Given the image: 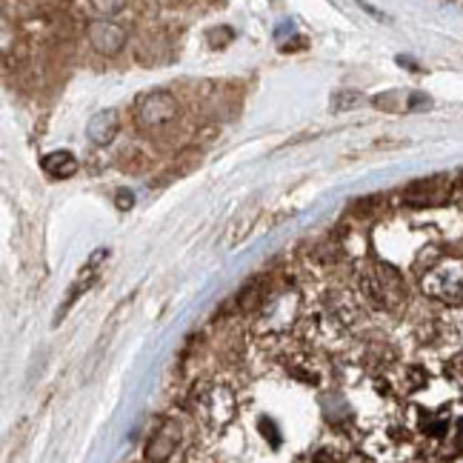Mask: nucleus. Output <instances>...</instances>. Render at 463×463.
<instances>
[{
	"label": "nucleus",
	"instance_id": "obj_1",
	"mask_svg": "<svg viewBox=\"0 0 463 463\" xmlns=\"http://www.w3.org/2000/svg\"><path fill=\"white\" fill-rule=\"evenodd\" d=\"M361 287L383 309H398L406 300L403 278L386 263H369L366 269L361 272Z\"/></svg>",
	"mask_w": 463,
	"mask_h": 463
},
{
	"label": "nucleus",
	"instance_id": "obj_2",
	"mask_svg": "<svg viewBox=\"0 0 463 463\" xmlns=\"http://www.w3.org/2000/svg\"><path fill=\"white\" fill-rule=\"evenodd\" d=\"M135 118L144 129L166 127V123H172L177 118V100L172 92H166V89H155V92H146L137 98Z\"/></svg>",
	"mask_w": 463,
	"mask_h": 463
},
{
	"label": "nucleus",
	"instance_id": "obj_3",
	"mask_svg": "<svg viewBox=\"0 0 463 463\" xmlns=\"http://www.w3.org/2000/svg\"><path fill=\"white\" fill-rule=\"evenodd\" d=\"M452 194H455V181L449 175H430L409 184L403 189V201L409 206H438L447 203V198H452Z\"/></svg>",
	"mask_w": 463,
	"mask_h": 463
},
{
	"label": "nucleus",
	"instance_id": "obj_4",
	"mask_svg": "<svg viewBox=\"0 0 463 463\" xmlns=\"http://www.w3.org/2000/svg\"><path fill=\"white\" fill-rule=\"evenodd\" d=\"M423 289L440 300H458L463 295V263H440L423 278Z\"/></svg>",
	"mask_w": 463,
	"mask_h": 463
},
{
	"label": "nucleus",
	"instance_id": "obj_5",
	"mask_svg": "<svg viewBox=\"0 0 463 463\" xmlns=\"http://www.w3.org/2000/svg\"><path fill=\"white\" fill-rule=\"evenodd\" d=\"M86 38H89V46H92L98 55H106V58L118 55V52L127 46V32H123V26L106 21V17H103V21L89 24Z\"/></svg>",
	"mask_w": 463,
	"mask_h": 463
},
{
	"label": "nucleus",
	"instance_id": "obj_6",
	"mask_svg": "<svg viewBox=\"0 0 463 463\" xmlns=\"http://www.w3.org/2000/svg\"><path fill=\"white\" fill-rule=\"evenodd\" d=\"M175 447H177V426L175 423L157 426L155 435L146 443V460L149 463H166L172 458Z\"/></svg>",
	"mask_w": 463,
	"mask_h": 463
},
{
	"label": "nucleus",
	"instance_id": "obj_7",
	"mask_svg": "<svg viewBox=\"0 0 463 463\" xmlns=\"http://www.w3.org/2000/svg\"><path fill=\"white\" fill-rule=\"evenodd\" d=\"M118 129H120L118 112L115 109H103V112H98L92 120H89L86 135H89V140H92L95 146H106V144H112V140L118 137Z\"/></svg>",
	"mask_w": 463,
	"mask_h": 463
},
{
	"label": "nucleus",
	"instance_id": "obj_8",
	"mask_svg": "<svg viewBox=\"0 0 463 463\" xmlns=\"http://www.w3.org/2000/svg\"><path fill=\"white\" fill-rule=\"evenodd\" d=\"M203 412L209 415L212 423H226L232 415H235V398H232V392L226 386H215L203 398Z\"/></svg>",
	"mask_w": 463,
	"mask_h": 463
},
{
	"label": "nucleus",
	"instance_id": "obj_9",
	"mask_svg": "<svg viewBox=\"0 0 463 463\" xmlns=\"http://www.w3.org/2000/svg\"><path fill=\"white\" fill-rule=\"evenodd\" d=\"M41 166L49 177H72L78 175L80 164H78V157L72 152H66V149H58V152H49L43 155L41 160Z\"/></svg>",
	"mask_w": 463,
	"mask_h": 463
},
{
	"label": "nucleus",
	"instance_id": "obj_10",
	"mask_svg": "<svg viewBox=\"0 0 463 463\" xmlns=\"http://www.w3.org/2000/svg\"><path fill=\"white\" fill-rule=\"evenodd\" d=\"M89 6H92V12L103 14V17H112V14L123 12L127 0H89Z\"/></svg>",
	"mask_w": 463,
	"mask_h": 463
},
{
	"label": "nucleus",
	"instance_id": "obj_11",
	"mask_svg": "<svg viewBox=\"0 0 463 463\" xmlns=\"http://www.w3.org/2000/svg\"><path fill=\"white\" fill-rule=\"evenodd\" d=\"M229 41H232V29H226V26L209 32V46H215V49H218V46H226Z\"/></svg>",
	"mask_w": 463,
	"mask_h": 463
},
{
	"label": "nucleus",
	"instance_id": "obj_12",
	"mask_svg": "<svg viewBox=\"0 0 463 463\" xmlns=\"http://www.w3.org/2000/svg\"><path fill=\"white\" fill-rule=\"evenodd\" d=\"M132 203H135V194L132 192H118V209H132Z\"/></svg>",
	"mask_w": 463,
	"mask_h": 463
},
{
	"label": "nucleus",
	"instance_id": "obj_13",
	"mask_svg": "<svg viewBox=\"0 0 463 463\" xmlns=\"http://www.w3.org/2000/svg\"><path fill=\"white\" fill-rule=\"evenodd\" d=\"M312 463H337V460H335V458H332L329 452H320V455H317V458H315Z\"/></svg>",
	"mask_w": 463,
	"mask_h": 463
},
{
	"label": "nucleus",
	"instance_id": "obj_14",
	"mask_svg": "<svg viewBox=\"0 0 463 463\" xmlns=\"http://www.w3.org/2000/svg\"><path fill=\"white\" fill-rule=\"evenodd\" d=\"M455 194H463V175L455 181Z\"/></svg>",
	"mask_w": 463,
	"mask_h": 463
}]
</instances>
